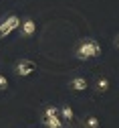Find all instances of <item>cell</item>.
<instances>
[{"label":"cell","instance_id":"7a4b0ae2","mask_svg":"<svg viewBox=\"0 0 119 128\" xmlns=\"http://www.w3.org/2000/svg\"><path fill=\"white\" fill-rule=\"evenodd\" d=\"M18 26H20V16L18 14H8L4 20H0V39H6Z\"/></svg>","mask_w":119,"mask_h":128},{"label":"cell","instance_id":"3957f363","mask_svg":"<svg viewBox=\"0 0 119 128\" xmlns=\"http://www.w3.org/2000/svg\"><path fill=\"white\" fill-rule=\"evenodd\" d=\"M35 71H37V65L32 61H28V59H22V61H18L14 65V73L20 75V77H28V75H32Z\"/></svg>","mask_w":119,"mask_h":128},{"label":"cell","instance_id":"277c9868","mask_svg":"<svg viewBox=\"0 0 119 128\" xmlns=\"http://www.w3.org/2000/svg\"><path fill=\"white\" fill-rule=\"evenodd\" d=\"M35 30H37V24H35L32 18L20 20V35L22 37H32V35H35Z\"/></svg>","mask_w":119,"mask_h":128},{"label":"cell","instance_id":"9c48e42d","mask_svg":"<svg viewBox=\"0 0 119 128\" xmlns=\"http://www.w3.org/2000/svg\"><path fill=\"white\" fill-rule=\"evenodd\" d=\"M61 116H63L65 120H73V118H75V114H73V110H71L69 106H63V108H61Z\"/></svg>","mask_w":119,"mask_h":128},{"label":"cell","instance_id":"ba28073f","mask_svg":"<svg viewBox=\"0 0 119 128\" xmlns=\"http://www.w3.org/2000/svg\"><path fill=\"white\" fill-rule=\"evenodd\" d=\"M53 116H59V110L55 106H44L42 108V118H53Z\"/></svg>","mask_w":119,"mask_h":128},{"label":"cell","instance_id":"30bf717a","mask_svg":"<svg viewBox=\"0 0 119 128\" xmlns=\"http://www.w3.org/2000/svg\"><path fill=\"white\" fill-rule=\"evenodd\" d=\"M85 128H99V120L95 116H87L85 118Z\"/></svg>","mask_w":119,"mask_h":128},{"label":"cell","instance_id":"8fae6325","mask_svg":"<svg viewBox=\"0 0 119 128\" xmlns=\"http://www.w3.org/2000/svg\"><path fill=\"white\" fill-rule=\"evenodd\" d=\"M8 88V79L2 75V73H0V92H2V90H6Z\"/></svg>","mask_w":119,"mask_h":128},{"label":"cell","instance_id":"8992f818","mask_svg":"<svg viewBox=\"0 0 119 128\" xmlns=\"http://www.w3.org/2000/svg\"><path fill=\"white\" fill-rule=\"evenodd\" d=\"M42 124L46 128H63V120H59V116H53V118H42Z\"/></svg>","mask_w":119,"mask_h":128},{"label":"cell","instance_id":"5b68a950","mask_svg":"<svg viewBox=\"0 0 119 128\" xmlns=\"http://www.w3.org/2000/svg\"><path fill=\"white\" fill-rule=\"evenodd\" d=\"M69 88L73 92H83V90H87V79L81 77V75H75L71 82H69Z\"/></svg>","mask_w":119,"mask_h":128},{"label":"cell","instance_id":"7c38bea8","mask_svg":"<svg viewBox=\"0 0 119 128\" xmlns=\"http://www.w3.org/2000/svg\"><path fill=\"white\" fill-rule=\"evenodd\" d=\"M115 47H119V35L115 37Z\"/></svg>","mask_w":119,"mask_h":128},{"label":"cell","instance_id":"6da1fadb","mask_svg":"<svg viewBox=\"0 0 119 128\" xmlns=\"http://www.w3.org/2000/svg\"><path fill=\"white\" fill-rule=\"evenodd\" d=\"M101 55V45L97 39H83L81 45L77 47V51H75V57L79 61H87V59H95Z\"/></svg>","mask_w":119,"mask_h":128},{"label":"cell","instance_id":"52a82bcc","mask_svg":"<svg viewBox=\"0 0 119 128\" xmlns=\"http://www.w3.org/2000/svg\"><path fill=\"white\" fill-rule=\"evenodd\" d=\"M95 90H97V94H105L109 90V79L107 77H99L97 84H95Z\"/></svg>","mask_w":119,"mask_h":128}]
</instances>
